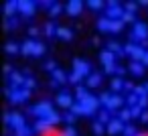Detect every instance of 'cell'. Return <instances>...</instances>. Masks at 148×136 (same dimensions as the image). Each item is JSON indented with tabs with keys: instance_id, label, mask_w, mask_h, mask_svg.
<instances>
[{
	"instance_id": "obj_1",
	"label": "cell",
	"mask_w": 148,
	"mask_h": 136,
	"mask_svg": "<svg viewBox=\"0 0 148 136\" xmlns=\"http://www.w3.org/2000/svg\"><path fill=\"white\" fill-rule=\"evenodd\" d=\"M53 112H55V108L51 106V102H39L37 106L29 108V114L37 116L39 120H45V118H47V116H51Z\"/></svg>"
},
{
	"instance_id": "obj_2",
	"label": "cell",
	"mask_w": 148,
	"mask_h": 136,
	"mask_svg": "<svg viewBox=\"0 0 148 136\" xmlns=\"http://www.w3.org/2000/svg\"><path fill=\"white\" fill-rule=\"evenodd\" d=\"M130 37H132V41H136L138 45L146 43V41H148V25L138 21V23L134 25V29H132V35H130Z\"/></svg>"
},
{
	"instance_id": "obj_3",
	"label": "cell",
	"mask_w": 148,
	"mask_h": 136,
	"mask_svg": "<svg viewBox=\"0 0 148 136\" xmlns=\"http://www.w3.org/2000/svg\"><path fill=\"white\" fill-rule=\"evenodd\" d=\"M124 51H126V55L132 57V61H140V63H142V59H144V55H146V49H144L142 45H138V43H128V45L124 47Z\"/></svg>"
},
{
	"instance_id": "obj_4",
	"label": "cell",
	"mask_w": 148,
	"mask_h": 136,
	"mask_svg": "<svg viewBox=\"0 0 148 136\" xmlns=\"http://www.w3.org/2000/svg\"><path fill=\"white\" fill-rule=\"evenodd\" d=\"M124 14H126V8H122V4L116 2V0H110L108 2V19L110 21H122Z\"/></svg>"
},
{
	"instance_id": "obj_5",
	"label": "cell",
	"mask_w": 148,
	"mask_h": 136,
	"mask_svg": "<svg viewBox=\"0 0 148 136\" xmlns=\"http://www.w3.org/2000/svg\"><path fill=\"white\" fill-rule=\"evenodd\" d=\"M12 87V85H10ZM31 98V89H25V87H12V93L8 95V100L12 102V104H23V102H27Z\"/></svg>"
},
{
	"instance_id": "obj_6",
	"label": "cell",
	"mask_w": 148,
	"mask_h": 136,
	"mask_svg": "<svg viewBox=\"0 0 148 136\" xmlns=\"http://www.w3.org/2000/svg\"><path fill=\"white\" fill-rule=\"evenodd\" d=\"M16 4H18V12L23 16H33L37 10V4L31 2V0H16Z\"/></svg>"
},
{
	"instance_id": "obj_7",
	"label": "cell",
	"mask_w": 148,
	"mask_h": 136,
	"mask_svg": "<svg viewBox=\"0 0 148 136\" xmlns=\"http://www.w3.org/2000/svg\"><path fill=\"white\" fill-rule=\"evenodd\" d=\"M73 71L79 73L81 77H89V75H91V67H89V63L83 61V59H73Z\"/></svg>"
},
{
	"instance_id": "obj_8",
	"label": "cell",
	"mask_w": 148,
	"mask_h": 136,
	"mask_svg": "<svg viewBox=\"0 0 148 136\" xmlns=\"http://www.w3.org/2000/svg\"><path fill=\"white\" fill-rule=\"evenodd\" d=\"M124 130H126V124L120 120V118H112V122L106 126V132L108 134H124Z\"/></svg>"
},
{
	"instance_id": "obj_9",
	"label": "cell",
	"mask_w": 148,
	"mask_h": 136,
	"mask_svg": "<svg viewBox=\"0 0 148 136\" xmlns=\"http://www.w3.org/2000/svg\"><path fill=\"white\" fill-rule=\"evenodd\" d=\"M83 6H85V2H81V0H69L65 4V12L69 16H77V14H81Z\"/></svg>"
},
{
	"instance_id": "obj_10",
	"label": "cell",
	"mask_w": 148,
	"mask_h": 136,
	"mask_svg": "<svg viewBox=\"0 0 148 136\" xmlns=\"http://www.w3.org/2000/svg\"><path fill=\"white\" fill-rule=\"evenodd\" d=\"M55 102H57V106H61L63 110H71V106L75 104V102H73V95H71V93H67V91H61V93L57 95V100H55Z\"/></svg>"
},
{
	"instance_id": "obj_11",
	"label": "cell",
	"mask_w": 148,
	"mask_h": 136,
	"mask_svg": "<svg viewBox=\"0 0 148 136\" xmlns=\"http://www.w3.org/2000/svg\"><path fill=\"white\" fill-rule=\"evenodd\" d=\"M124 98L120 95V93H112V100H110V104H108V108L106 110H110V112H116V110H122V106H124Z\"/></svg>"
},
{
	"instance_id": "obj_12",
	"label": "cell",
	"mask_w": 148,
	"mask_h": 136,
	"mask_svg": "<svg viewBox=\"0 0 148 136\" xmlns=\"http://www.w3.org/2000/svg\"><path fill=\"white\" fill-rule=\"evenodd\" d=\"M116 57L118 55H114L112 51H101V55H99V61L103 63V67H110V65H116Z\"/></svg>"
},
{
	"instance_id": "obj_13",
	"label": "cell",
	"mask_w": 148,
	"mask_h": 136,
	"mask_svg": "<svg viewBox=\"0 0 148 136\" xmlns=\"http://www.w3.org/2000/svg\"><path fill=\"white\" fill-rule=\"evenodd\" d=\"M10 126H12L14 130H18V128H23V126H27V124H25V116H23V114H18V112H10Z\"/></svg>"
},
{
	"instance_id": "obj_14",
	"label": "cell",
	"mask_w": 148,
	"mask_h": 136,
	"mask_svg": "<svg viewBox=\"0 0 148 136\" xmlns=\"http://www.w3.org/2000/svg\"><path fill=\"white\" fill-rule=\"evenodd\" d=\"M14 12H18V4H16V0H8V2L4 4V14H6V19H10Z\"/></svg>"
},
{
	"instance_id": "obj_15",
	"label": "cell",
	"mask_w": 148,
	"mask_h": 136,
	"mask_svg": "<svg viewBox=\"0 0 148 136\" xmlns=\"http://www.w3.org/2000/svg\"><path fill=\"white\" fill-rule=\"evenodd\" d=\"M71 114H75V116H89V112L85 110V106L81 104V102H75L73 106H71V110H69Z\"/></svg>"
},
{
	"instance_id": "obj_16",
	"label": "cell",
	"mask_w": 148,
	"mask_h": 136,
	"mask_svg": "<svg viewBox=\"0 0 148 136\" xmlns=\"http://www.w3.org/2000/svg\"><path fill=\"white\" fill-rule=\"evenodd\" d=\"M21 53L25 57H33V53H35V41H25L23 47H21Z\"/></svg>"
},
{
	"instance_id": "obj_17",
	"label": "cell",
	"mask_w": 148,
	"mask_h": 136,
	"mask_svg": "<svg viewBox=\"0 0 148 136\" xmlns=\"http://www.w3.org/2000/svg\"><path fill=\"white\" fill-rule=\"evenodd\" d=\"M10 81H12V87H16V89H18V87H25V81H27V77L14 71V73L10 75Z\"/></svg>"
},
{
	"instance_id": "obj_18",
	"label": "cell",
	"mask_w": 148,
	"mask_h": 136,
	"mask_svg": "<svg viewBox=\"0 0 148 136\" xmlns=\"http://www.w3.org/2000/svg\"><path fill=\"white\" fill-rule=\"evenodd\" d=\"M57 37L63 39V41H71V39H73V31L67 29V27H59V29H57Z\"/></svg>"
},
{
	"instance_id": "obj_19",
	"label": "cell",
	"mask_w": 148,
	"mask_h": 136,
	"mask_svg": "<svg viewBox=\"0 0 148 136\" xmlns=\"http://www.w3.org/2000/svg\"><path fill=\"white\" fill-rule=\"evenodd\" d=\"M124 85H126V81L120 77V75H116V77H112V91L114 93H118V91H122L124 89Z\"/></svg>"
},
{
	"instance_id": "obj_20",
	"label": "cell",
	"mask_w": 148,
	"mask_h": 136,
	"mask_svg": "<svg viewBox=\"0 0 148 136\" xmlns=\"http://www.w3.org/2000/svg\"><path fill=\"white\" fill-rule=\"evenodd\" d=\"M87 89H89L87 85H77V87H75V98H77L79 102H83L85 98H89V95H91Z\"/></svg>"
},
{
	"instance_id": "obj_21",
	"label": "cell",
	"mask_w": 148,
	"mask_h": 136,
	"mask_svg": "<svg viewBox=\"0 0 148 136\" xmlns=\"http://www.w3.org/2000/svg\"><path fill=\"white\" fill-rule=\"evenodd\" d=\"M97 29H99L101 33H110V31H112V21H110L108 16L99 19V21H97Z\"/></svg>"
},
{
	"instance_id": "obj_22",
	"label": "cell",
	"mask_w": 148,
	"mask_h": 136,
	"mask_svg": "<svg viewBox=\"0 0 148 136\" xmlns=\"http://www.w3.org/2000/svg\"><path fill=\"white\" fill-rule=\"evenodd\" d=\"M51 75H53V79H55V81H57L59 85H61V83H67V81H69V75H65V71H61V69H55V71H53Z\"/></svg>"
},
{
	"instance_id": "obj_23",
	"label": "cell",
	"mask_w": 148,
	"mask_h": 136,
	"mask_svg": "<svg viewBox=\"0 0 148 136\" xmlns=\"http://www.w3.org/2000/svg\"><path fill=\"white\" fill-rule=\"evenodd\" d=\"M130 71L134 75H144V65L140 61H130Z\"/></svg>"
},
{
	"instance_id": "obj_24",
	"label": "cell",
	"mask_w": 148,
	"mask_h": 136,
	"mask_svg": "<svg viewBox=\"0 0 148 136\" xmlns=\"http://www.w3.org/2000/svg\"><path fill=\"white\" fill-rule=\"evenodd\" d=\"M99 83H101V75H99V73H91V75L87 77V87H89V89H91V87H97Z\"/></svg>"
},
{
	"instance_id": "obj_25",
	"label": "cell",
	"mask_w": 148,
	"mask_h": 136,
	"mask_svg": "<svg viewBox=\"0 0 148 136\" xmlns=\"http://www.w3.org/2000/svg\"><path fill=\"white\" fill-rule=\"evenodd\" d=\"M97 122H101V124H110V122H112V112H110V110H101L99 116H97Z\"/></svg>"
},
{
	"instance_id": "obj_26",
	"label": "cell",
	"mask_w": 148,
	"mask_h": 136,
	"mask_svg": "<svg viewBox=\"0 0 148 136\" xmlns=\"http://www.w3.org/2000/svg\"><path fill=\"white\" fill-rule=\"evenodd\" d=\"M118 118H120L124 124H126V122H130V120H132V112H130V108H122V110H120V114H118Z\"/></svg>"
},
{
	"instance_id": "obj_27",
	"label": "cell",
	"mask_w": 148,
	"mask_h": 136,
	"mask_svg": "<svg viewBox=\"0 0 148 136\" xmlns=\"http://www.w3.org/2000/svg\"><path fill=\"white\" fill-rule=\"evenodd\" d=\"M85 6H89L91 10H99V8H103L106 4L101 2V0H87V2H85Z\"/></svg>"
},
{
	"instance_id": "obj_28",
	"label": "cell",
	"mask_w": 148,
	"mask_h": 136,
	"mask_svg": "<svg viewBox=\"0 0 148 136\" xmlns=\"http://www.w3.org/2000/svg\"><path fill=\"white\" fill-rule=\"evenodd\" d=\"M4 51H6L8 55H16V53H21V47H18L16 43H6V47H4Z\"/></svg>"
},
{
	"instance_id": "obj_29",
	"label": "cell",
	"mask_w": 148,
	"mask_h": 136,
	"mask_svg": "<svg viewBox=\"0 0 148 136\" xmlns=\"http://www.w3.org/2000/svg\"><path fill=\"white\" fill-rule=\"evenodd\" d=\"M138 102H140V95H136L134 91H132V93H128V98H126V104H128L130 108H134V106H138Z\"/></svg>"
},
{
	"instance_id": "obj_30",
	"label": "cell",
	"mask_w": 148,
	"mask_h": 136,
	"mask_svg": "<svg viewBox=\"0 0 148 136\" xmlns=\"http://www.w3.org/2000/svg\"><path fill=\"white\" fill-rule=\"evenodd\" d=\"M45 120H47L51 126H57V124L61 122V114H59V112H53V114H51V116H47Z\"/></svg>"
},
{
	"instance_id": "obj_31",
	"label": "cell",
	"mask_w": 148,
	"mask_h": 136,
	"mask_svg": "<svg viewBox=\"0 0 148 136\" xmlns=\"http://www.w3.org/2000/svg\"><path fill=\"white\" fill-rule=\"evenodd\" d=\"M122 31H124V23H122V21H112V31H110V33L118 35V33H122Z\"/></svg>"
},
{
	"instance_id": "obj_32",
	"label": "cell",
	"mask_w": 148,
	"mask_h": 136,
	"mask_svg": "<svg viewBox=\"0 0 148 136\" xmlns=\"http://www.w3.org/2000/svg\"><path fill=\"white\" fill-rule=\"evenodd\" d=\"M57 29H59V27H55L53 23H47V25H45V35H47V37H53V35H57Z\"/></svg>"
},
{
	"instance_id": "obj_33",
	"label": "cell",
	"mask_w": 148,
	"mask_h": 136,
	"mask_svg": "<svg viewBox=\"0 0 148 136\" xmlns=\"http://www.w3.org/2000/svg\"><path fill=\"white\" fill-rule=\"evenodd\" d=\"M43 53H45V45L41 41H35V53H33V57H41Z\"/></svg>"
},
{
	"instance_id": "obj_34",
	"label": "cell",
	"mask_w": 148,
	"mask_h": 136,
	"mask_svg": "<svg viewBox=\"0 0 148 136\" xmlns=\"http://www.w3.org/2000/svg\"><path fill=\"white\" fill-rule=\"evenodd\" d=\"M31 134H33V128H29V126H23V128L14 130V136H31Z\"/></svg>"
},
{
	"instance_id": "obj_35",
	"label": "cell",
	"mask_w": 148,
	"mask_h": 136,
	"mask_svg": "<svg viewBox=\"0 0 148 136\" xmlns=\"http://www.w3.org/2000/svg\"><path fill=\"white\" fill-rule=\"evenodd\" d=\"M61 10H63V6L57 4V2H53L51 8H49V14H51V16H57V14H61Z\"/></svg>"
},
{
	"instance_id": "obj_36",
	"label": "cell",
	"mask_w": 148,
	"mask_h": 136,
	"mask_svg": "<svg viewBox=\"0 0 148 136\" xmlns=\"http://www.w3.org/2000/svg\"><path fill=\"white\" fill-rule=\"evenodd\" d=\"M122 23L126 25V23H130V25H136L138 21H136V14H132V12H126L124 16H122Z\"/></svg>"
},
{
	"instance_id": "obj_37",
	"label": "cell",
	"mask_w": 148,
	"mask_h": 136,
	"mask_svg": "<svg viewBox=\"0 0 148 136\" xmlns=\"http://www.w3.org/2000/svg\"><path fill=\"white\" fill-rule=\"evenodd\" d=\"M138 6H140V2H126V4H124L126 12H132V14H134V12L138 10Z\"/></svg>"
},
{
	"instance_id": "obj_38",
	"label": "cell",
	"mask_w": 148,
	"mask_h": 136,
	"mask_svg": "<svg viewBox=\"0 0 148 136\" xmlns=\"http://www.w3.org/2000/svg\"><path fill=\"white\" fill-rule=\"evenodd\" d=\"M110 100H112V93H110V91H103V93L99 95V102H101V106H103V108H108Z\"/></svg>"
},
{
	"instance_id": "obj_39",
	"label": "cell",
	"mask_w": 148,
	"mask_h": 136,
	"mask_svg": "<svg viewBox=\"0 0 148 136\" xmlns=\"http://www.w3.org/2000/svg\"><path fill=\"white\" fill-rule=\"evenodd\" d=\"M91 128H93V132H95L97 136L106 132V128H103V124H101V122H93V126H91Z\"/></svg>"
},
{
	"instance_id": "obj_40",
	"label": "cell",
	"mask_w": 148,
	"mask_h": 136,
	"mask_svg": "<svg viewBox=\"0 0 148 136\" xmlns=\"http://www.w3.org/2000/svg\"><path fill=\"white\" fill-rule=\"evenodd\" d=\"M134 93H136V95H140V98H142V95H148V91H146V85H136Z\"/></svg>"
},
{
	"instance_id": "obj_41",
	"label": "cell",
	"mask_w": 148,
	"mask_h": 136,
	"mask_svg": "<svg viewBox=\"0 0 148 136\" xmlns=\"http://www.w3.org/2000/svg\"><path fill=\"white\" fill-rule=\"evenodd\" d=\"M130 112H132V118H140L144 110H142L140 106H134V108H130Z\"/></svg>"
},
{
	"instance_id": "obj_42",
	"label": "cell",
	"mask_w": 148,
	"mask_h": 136,
	"mask_svg": "<svg viewBox=\"0 0 148 136\" xmlns=\"http://www.w3.org/2000/svg\"><path fill=\"white\" fill-rule=\"evenodd\" d=\"M61 136H77V132H75V128H73V126H67V128L61 132Z\"/></svg>"
},
{
	"instance_id": "obj_43",
	"label": "cell",
	"mask_w": 148,
	"mask_h": 136,
	"mask_svg": "<svg viewBox=\"0 0 148 136\" xmlns=\"http://www.w3.org/2000/svg\"><path fill=\"white\" fill-rule=\"evenodd\" d=\"M45 69L53 73V71H55V69H59V67H57V63H55V61H47V63H45Z\"/></svg>"
},
{
	"instance_id": "obj_44",
	"label": "cell",
	"mask_w": 148,
	"mask_h": 136,
	"mask_svg": "<svg viewBox=\"0 0 148 136\" xmlns=\"http://www.w3.org/2000/svg\"><path fill=\"white\" fill-rule=\"evenodd\" d=\"M81 79H83V77H81V75H79V73H75V71H73V73H71V75H69V81H71V83H79V81H81Z\"/></svg>"
},
{
	"instance_id": "obj_45",
	"label": "cell",
	"mask_w": 148,
	"mask_h": 136,
	"mask_svg": "<svg viewBox=\"0 0 148 136\" xmlns=\"http://www.w3.org/2000/svg\"><path fill=\"white\" fill-rule=\"evenodd\" d=\"M124 136H136V128H134V126H128V124H126V130H124Z\"/></svg>"
},
{
	"instance_id": "obj_46",
	"label": "cell",
	"mask_w": 148,
	"mask_h": 136,
	"mask_svg": "<svg viewBox=\"0 0 148 136\" xmlns=\"http://www.w3.org/2000/svg\"><path fill=\"white\" fill-rule=\"evenodd\" d=\"M35 85H37V81L31 79V77H27V81H25V89H33Z\"/></svg>"
},
{
	"instance_id": "obj_47",
	"label": "cell",
	"mask_w": 148,
	"mask_h": 136,
	"mask_svg": "<svg viewBox=\"0 0 148 136\" xmlns=\"http://www.w3.org/2000/svg\"><path fill=\"white\" fill-rule=\"evenodd\" d=\"M138 106H140L142 110H146V106H148V95H142L140 102H138Z\"/></svg>"
},
{
	"instance_id": "obj_48",
	"label": "cell",
	"mask_w": 148,
	"mask_h": 136,
	"mask_svg": "<svg viewBox=\"0 0 148 136\" xmlns=\"http://www.w3.org/2000/svg\"><path fill=\"white\" fill-rule=\"evenodd\" d=\"M124 89H126V91H128V93H132V91H134V89H136V85H134V83H132V81H126V85H124Z\"/></svg>"
},
{
	"instance_id": "obj_49",
	"label": "cell",
	"mask_w": 148,
	"mask_h": 136,
	"mask_svg": "<svg viewBox=\"0 0 148 136\" xmlns=\"http://www.w3.org/2000/svg\"><path fill=\"white\" fill-rule=\"evenodd\" d=\"M65 120H67V124H69V126H71V124H73V122H75V120H77V116H75V114H71V112H69V114H67V116H65Z\"/></svg>"
},
{
	"instance_id": "obj_50",
	"label": "cell",
	"mask_w": 148,
	"mask_h": 136,
	"mask_svg": "<svg viewBox=\"0 0 148 136\" xmlns=\"http://www.w3.org/2000/svg\"><path fill=\"white\" fill-rule=\"evenodd\" d=\"M29 35H31V37H37V35H39V29H37V27H31V29H29Z\"/></svg>"
},
{
	"instance_id": "obj_51",
	"label": "cell",
	"mask_w": 148,
	"mask_h": 136,
	"mask_svg": "<svg viewBox=\"0 0 148 136\" xmlns=\"http://www.w3.org/2000/svg\"><path fill=\"white\" fill-rule=\"evenodd\" d=\"M140 122H144V124L148 122V110H144V112H142V116H140Z\"/></svg>"
},
{
	"instance_id": "obj_52",
	"label": "cell",
	"mask_w": 148,
	"mask_h": 136,
	"mask_svg": "<svg viewBox=\"0 0 148 136\" xmlns=\"http://www.w3.org/2000/svg\"><path fill=\"white\" fill-rule=\"evenodd\" d=\"M4 124H6V126H10V112H6V114H4Z\"/></svg>"
},
{
	"instance_id": "obj_53",
	"label": "cell",
	"mask_w": 148,
	"mask_h": 136,
	"mask_svg": "<svg viewBox=\"0 0 148 136\" xmlns=\"http://www.w3.org/2000/svg\"><path fill=\"white\" fill-rule=\"evenodd\" d=\"M4 73H6V75H12V67H10V65H4Z\"/></svg>"
},
{
	"instance_id": "obj_54",
	"label": "cell",
	"mask_w": 148,
	"mask_h": 136,
	"mask_svg": "<svg viewBox=\"0 0 148 136\" xmlns=\"http://www.w3.org/2000/svg\"><path fill=\"white\" fill-rule=\"evenodd\" d=\"M142 65L148 67V51H146V55H144V59H142Z\"/></svg>"
},
{
	"instance_id": "obj_55",
	"label": "cell",
	"mask_w": 148,
	"mask_h": 136,
	"mask_svg": "<svg viewBox=\"0 0 148 136\" xmlns=\"http://www.w3.org/2000/svg\"><path fill=\"white\" fill-rule=\"evenodd\" d=\"M140 6H148V0H140Z\"/></svg>"
},
{
	"instance_id": "obj_56",
	"label": "cell",
	"mask_w": 148,
	"mask_h": 136,
	"mask_svg": "<svg viewBox=\"0 0 148 136\" xmlns=\"http://www.w3.org/2000/svg\"><path fill=\"white\" fill-rule=\"evenodd\" d=\"M146 91H148V83H146Z\"/></svg>"
}]
</instances>
